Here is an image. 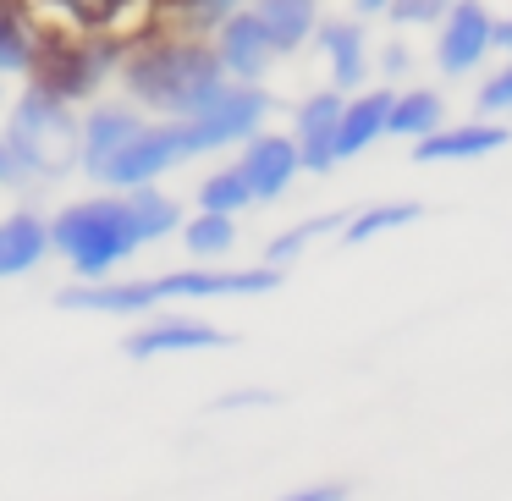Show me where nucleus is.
<instances>
[{
    "label": "nucleus",
    "mask_w": 512,
    "mask_h": 501,
    "mask_svg": "<svg viewBox=\"0 0 512 501\" xmlns=\"http://www.w3.org/2000/svg\"><path fill=\"white\" fill-rule=\"evenodd\" d=\"M50 6H56L61 17H72L78 28H89V34H94V28H100L105 17H111L116 6H122V0H50Z\"/></svg>",
    "instance_id": "nucleus-26"
},
{
    "label": "nucleus",
    "mask_w": 512,
    "mask_h": 501,
    "mask_svg": "<svg viewBox=\"0 0 512 501\" xmlns=\"http://www.w3.org/2000/svg\"><path fill=\"white\" fill-rule=\"evenodd\" d=\"M347 215H314V221H303V226H292V232H281V237H270V248H265V265H292V259L303 254V248L314 243V237H325V232H336Z\"/></svg>",
    "instance_id": "nucleus-25"
},
{
    "label": "nucleus",
    "mask_w": 512,
    "mask_h": 501,
    "mask_svg": "<svg viewBox=\"0 0 512 501\" xmlns=\"http://www.w3.org/2000/svg\"><path fill=\"white\" fill-rule=\"evenodd\" d=\"M446 6L452 0H386L391 23H435V17H446Z\"/></svg>",
    "instance_id": "nucleus-28"
},
{
    "label": "nucleus",
    "mask_w": 512,
    "mask_h": 501,
    "mask_svg": "<svg viewBox=\"0 0 512 501\" xmlns=\"http://www.w3.org/2000/svg\"><path fill=\"white\" fill-rule=\"evenodd\" d=\"M215 61H221V72L232 83H259L270 72V61H276V45H270V34L259 28V17L248 12V6H237L232 17H221L215 23Z\"/></svg>",
    "instance_id": "nucleus-6"
},
{
    "label": "nucleus",
    "mask_w": 512,
    "mask_h": 501,
    "mask_svg": "<svg viewBox=\"0 0 512 501\" xmlns=\"http://www.w3.org/2000/svg\"><path fill=\"white\" fill-rule=\"evenodd\" d=\"M419 204H375V210H364V215H347L342 221V243H369V237H380V232H397V226H413L419 221Z\"/></svg>",
    "instance_id": "nucleus-23"
},
{
    "label": "nucleus",
    "mask_w": 512,
    "mask_h": 501,
    "mask_svg": "<svg viewBox=\"0 0 512 501\" xmlns=\"http://www.w3.org/2000/svg\"><path fill=\"white\" fill-rule=\"evenodd\" d=\"M446 105L435 100L430 89H413V94H391V111H386V133L391 138H424L441 127Z\"/></svg>",
    "instance_id": "nucleus-21"
},
{
    "label": "nucleus",
    "mask_w": 512,
    "mask_h": 501,
    "mask_svg": "<svg viewBox=\"0 0 512 501\" xmlns=\"http://www.w3.org/2000/svg\"><path fill=\"white\" fill-rule=\"evenodd\" d=\"M490 50H512V23H490Z\"/></svg>",
    "instance_id": "nucleus-34"
},
{
    "label": "nucleus",
    "mask_w": 512,
    "mask_h": 501,
    "mask_svg": "<svg viewBox=\"0 0 512 501\" xmlns=\"http://www.w3.org/2000/svg\"><path fill=\"white\" fill-rule=\"evenodd\" d=\"M138 127H144V111H133V105H94L78 122V166L100 182V171L122 155V144Z\"/></svg>",
    "instance_id": "nucleus-9"
},
{
    "label": "nucleus",
    "mask_w": 512,
    "mask_h": 501,
    "mask_svg": "<svg viewBox=\"0 0 512 501\" xmlns=\"http://www.w3.org/2000/svg\"><path fill=\"white\" fill-rule=\"evenodd\" d=\"M336 116H342V89L331 94H314V100L298 105V133H292V144H298V171H331L336 166Z\"/></svg>",
    "instance_id": "nucleus-13"
},
{
    "label": "nucleus",
    "mask_w": 512,
    "mask_h": 501,
    "mask_svg": "<svg viewBox=\"0 0 512 501\" xmlns=\"http://www.w3.org/2000/svg\"><path fill=\"white\" fill-rule=\"evenodd\" d=\"M314 39H320V50L331 56L336 89H358V83H364V72H369V61H364V28H358V23H320V28H314Z\"/></svg>",
    "instance_id": "nucleus-18"
},
{
    "label": "nucleus",
    "mask_w": 512,
    "mask_h": 501,
    "mask_svg": "<svg viewBox=\"0 0 512 501\" xmlns=\"http://www.w3.org/2000/svg\"><path fill=\"white\" fill-rule=\"evenodd\" d=\"M50 254V226L39 221V215L17 210L0 221V281L12 276H28V270H39Z\"/></svg>",
    "instance_id": "nucleus-16"
},
{
    "label": "nucleus",
    "mask_w": 512,
    "mask_h": 501,
    "mask_svg": "<svg viewBox=\"0 0 512 501\" xmlns=\"http://www.w3.org/2000/svg\"><path fill=\"white\" fill-rule=\"evenodd\" d=\"M386 111H391V89H375V94H358V100H342V116H336V160H353L364 155L375 138H386Z\"/></svg>",
    "instance_id": "nucleus-15"
},
{
    "label": "nucleus",
    "mask_w": 512,
    "mask_h": 501,
    "mask_svg": "<svg viewBox=\"0 0 512 501\" xmlns=\"http://www.w3.org/2000/svg\"><path fill=\"white\" fill-rule=\"evenodd\" d=\"M479 111H512V67L479 89Z\"/></svg>",
    "instance_id": "nucleus-29"
},
{
    "label": "nucleus",
    "mask_w": 512,
    "mask_h": 501,
    "mask_svg": "<svg viewBox=\"0 0 512 501\" xmlns=\"http://www.w3.org/2000/svg\"><path fill=\"white\" fill-rule=\"evenodd\" d=\"M485 56H490V12L479 0H452V6H446V23H441V39H435L441 72L446 78H463V72H474Z\"/></svg>",
    "instance_id": "nucleus-8"
},
{
    "label": "nucleus",
    "mask_w": 512,
    "mask_h": 501,
    "mask_svg": "<svg viewBox=\"0 0 512 501\" xmlns=\"http://www.w3.org/2000/svg\"><path fill=\"white\" fill-rule=\"evenodd\" d=\"M17 182V166H12V149H6V138H0V188H12Z\"/></svg>",
    "instance_id": "nucleus-33"
},
{
    "label": "nucleus",
    "mask_w": 512,
    "mask_h": 501,
    "mask_svg": "<svg viewBox=\"0 0 512 501\" xmlns=\"http://www.w3.org/2000/svg\"><path fill=\"white\" fill-rule=\"evenodd\" d=\"M160 303L155 281H78V287H61V309H78V314H122V320H133V314H149Z\"/></svg>",
    "instance_id": "nucleus-12"
},
{
    "label": "nucleus",
    "mask_w": 512,
    "mask_h": 501,
    "mask_svg": "<svg viewBox=\"0 0 512 501\" xmlns=\"http://www.w3.org/2000/svg\"><path fill=\"white\" fill-rule=\"evenodd\" d=\"M193 155H199V144H193L188 122H177V116H166V122H144L122 144V155L100 171V182L127 193V188H144V182L166 177L171 166H182V160H193Z\"/></svg>",
    "instance_id": "nucleus-4"
},
{
    "label": "nucleus",
    "mask_w": 512,
    "mask_h": 501,
    "mask_svg": "<svg viewBox=\"0 0 512 501\" xmlns=\"http://www.w3.org/2000/svg\"><path fill=\"white\" fill-rule=\"evenodd\" d=\"M380 72H386V78H402V72H408V50H402V45H386V56H380Z\"/></svg>",
    "instance_id": "nucleus-32"
},
{
    "label": "nucleus",
    "mask_w": 512,
    "mask_h": 501,
    "mask_svg": "<svg viewBox=\"0 0 512 501\" xmlns=\"http://www.w3.org/2000/svg\"><path fill=\"white\" fill-rule=\"evenodd\" d=\"M50 248H56L83 281H100V276H111V270H122L144 243H138V232H133L127 199L111 193V199L67 204V210L50 221Z\"/></svg>",
    "instance_id": "nucleus-3"
},
{
    "label": "nucleus",
    "mask_w": 512,
    "mask_h": 501,
    "mask_svg": "<svg viewBox=\"0 0 512 501\" xmlns=\"http://www.w3.org/2000/svg\"><path fill=\"white\" fill-rule=\"evenodd\" d=\"M358 12H386V0H358Z\"/></svg>",
    "instance_id": "nucleus-35"
},
{
    "label": "nucleus",
    "mask_w": 512,
    "mask_h": 501,
    "mask_svg": "<svg viewBox=\"0 0 512 501\" xmlns=\"http://www.w3.org/2000/svg\"><path fill=\"white\" fill-rule=\"evenodd\" d=\"M17 72H39V34L23 17V0L0 6V78H17Z\"/></svg>",
    "instance_id": "nucleus-19"
},
{
    "label": "nucleus",
    "mask_w": 512,
    "mask_h": 501,
    "mask_svg": "<svg viewBox=\"0 0 512 501\" xmlns=\"http://www.w3.org/2000/svg\"><path fill=\"white\" fill-rule=\"evenodd\" d=\"M127 199V215H133V232H138V243H160V237H171V232H182V210H177V199H166L160 188H127L122 193Z\"/></svg>",
    "instance_id": "nucleus-20"
},
{
    "label": "nucleus",
    "mask_w": 512,
    "mask_h": 501,
    "mask_svg": "<svg viewBox=\"0 0 512 501\" xmlns=\"http://www.w3.org/2000/svg\"><path fill=\"white\" fill-rule=\"evenodd\" d=\"M248 12H254L259 28L270 34L276 56H292V50H303V45L314 39V28H320V6H314V0H254Z\"/></svg>",
    "instance_id": "nucleus-17"
},
{
    "label": "nucleus",
    "mask_w": 512,
    "mask_h": 501,
    "mask_svg": "<svg viewBox=\"0 0 512 501\" xmlns=\"http://www.w3.org/2000/svg\"><path fill=\"white\" fill-rule=\"evenodd\" d=\"M347 485H309V490H292V496H276V501H342Z\"/></svg>",
    "instance_id": "nucleus-31"
},
{
    "label": "nucleus",
    "mask_w": 512,
    "mask_h": 501,
    "mask_svg": "<svg viewBox=\"0 0 512 501\" xmlns=\"http://www.w3.org/2000/svg\"><path fill=\"white\" fill-rule=\"evenodd\" d=\"M122 78H127V89H133L138 105L188 122V116H199L204 105L221 94L226 72H221V61H215L210 45L177 34V39H144V45H133Z\"/></svg>",
    "instance_id": "nucleus-1"
},
{
    "label": "nucleus",
    "mask_w": 512,
    "mask_h": 501,
    "mask_svg": "<svg viewBox=\"0 0 512 501\" xmlns=\"http://www.w3.org/2000/svg\"><path fill=\"white\" fill-rule=\"evenodd\" d=\"M122 347H127V358H171V353H221V347H232V336L215 331V325H204V320L166 314V320L133 331Z\"/></svg>",
    "instance_id": "nucleus-11"
},
{
    "label": "nucleus",
    "mask_w": 512,
    "mask_h": 501,
    "mask_svg": "<svg viewBox=\"0 0 512 501\" xmlns=\"http://www.w3.org/2000/svg\"><path fill=\"white\" fill-rule=\"evenodd\" d=\"M6 149H12L17 182H50L78 166V116L56 89L34 83L6 116Z\"/></svg>",
    "instance_id": "nucleus-2"
},
{
    "label": "nucleus",
    "mask_w": 512,
    "mask_h": 501,
    "mask_svg": "<svg viewBox=\"0 0 512 501\" xmlns=\"http://www.w3.org/2000/svg\"><path fill=\"white\" fill-rule=\"evenodd\" d=\"M182 243H188L193 259H221V254H232V243H237V215L199 210L188 226H182Z\"/></svg>",
    "instance_id": "nucleus-22"
},
{
    "label": "nucleus",
    "mask_w": 512,
    "mask_h": 501,
    "mask_svg": "<svg viewBox=\"0 0 512 501\" xmlns=\"http://www.w3.org/2000/svg\"><path fill=\"white\" fill-rule=\"evenodd\" d=\"M281 287V265H259V270H177V276H160L155 292L166 298H265Z\"/></svg>",
    "instance_id": "nucleus-7"
},
{
    "label": "nucleus",
    "mask_w": 512,
    "mask_h": 501,
    "mask_svg": "<svg viewBox=\"0 0 512 501\" xmlns=\"http://www.w3.org/2000/svg\"><path fill=\"white\" fill-rule=\"evenodd\" d=\"M265 116H270V94L259 89V83H232V78H226L221 94H215L199 116H188V127H193L199 155H210V149H226V144L254 138Z\"/></svg>",
    "instance_id": "nucleus-5"
},
{
    "label": "nucleus",
    "mask_w": 512,
    "mask_h": 501,
    "mask_svg": "<svg viewBox=\"0 0 512 501\" xmlns=\"http://www.w3.org/2000/svg\"><path fill=\"white\" fill-rule=\"evenodd\" d=\"M243 160H237V171H243L248 193H254V204H270L281 199V193L292 188V177H298V144L292 138H276V133H254L243 138Z\"/></svg>",
    "instance_id": "nucleus-10"
},
{
    "label": "nucleus",
    "mask_w": 512,
    "mask_h": 501,
    "mask_svg": "<svg viewBox=\"0 0 512 501\" xmlns=\"http://www.w3.org/2000/svg\"><path fill=\"white\" fill-rule=\"evenodd\" d=\"M248 204H254V193H248V182H243V171H237V166H226V171H215V177H204V188H199V210L243 215Z\"/></svg>",
    "instance_id": "nucleus-24"
},
{
    "label": "nucleus",
    "mask_w": 512,
    "mask_h": 501,
    "mask_svg": "<svg viewBox=\"0 0 512 501\" xmlns=\"http://www.w3.org/2000/svg\"><path fill=\"white\" fill-rule=\"evenodd\" d=\"M507 144V127L501 122H468V127H435V133L413 138V160L435 166V160H479L490 149Z\"/></svg>",
    "instance_id": "nucleus-14"
},
{
    "label": "nucleus",
    "mask_w": 512,
    "mask_h": 501,
    "mask_svg": "<svg viewBox=\"0 0 512 501\" xmlns=\"http://www.w3.org/2000/svg\"><path fill=\"white\" fill-rule=\"evenodd\" d=\"M237 6H248V0H182V23L188 28H215L221 17H232Z\"/></svg>",
    "instance_id": "nucleus-27"
},
{
    "label": "nucleus",
    "mask_w": 512,
    "mask_h": 501,
    "mask_svg": "<svg viewBox=\"0 0 512 501\" xmlns=\"http://www.w3.org/2000/svg\"><path fill=\"white\" fill-rule=\"evenodd\" d=\"M265 408V402H276V391H232V397H215V413H232V408Z\"/></svg>",
    "instance_id": "nucleus-30"
}]
</instances>
